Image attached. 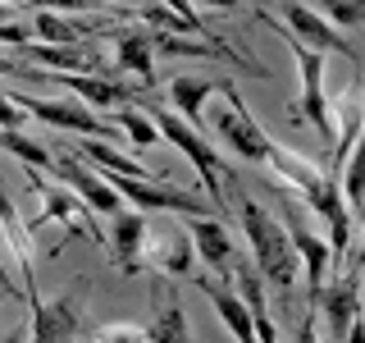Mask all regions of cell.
<instances>
[{
    "mask_svg": "<svg viewBox=\"0 0 365 343\" xmlns=\"http://www.w3.org/2000/svg\"><path fill=\"white\" fill-rule=\"evenodd\" d=\"M265 169L283 183V188H292L315 215H324V224H329L324 243H329V252H334V266H347V252H351V211H347V202H342L338 179L324 174L311 156L292 151V146H283V142H269Z\"/></svg>",
    "mask_w": 365,
    "mask_h": 343,
    "instance_id": "cell-1",
    "label": "cell"
},
{
    "mask_svg": "<svg viewBox=\"0 0 365 343\" xmlns=\"http://www.w3.org/2000/svg\"><path fill=\"white\" fill-rule=\"evenodd\" d=\"M228 183H233V179H228ZM233 202H237L242 234H247V243H251V257H256V274L265 284H274L279 293H292L302 266H297V252L288 243V229H283V220H274L265 206H260L256 197H247L237 183H233Z\"/></svg>",
    "mask_w": 365,
    "mask_h": 343,
    "instance_id": "cell-2",
    "label": "cell"
},
{
    "mask_svg": "<svg viewBox=\"0 0 365 343\" xmlns=\"http://www.w3.org/2000/svg\"><path fill=\"white\" fill-rule=\"evenodd\" d=\"M146 114H151V124L160 129V137H165L174 151H182V160H192V169H197L201 183H205V197L220 206V192H224L228 174L220 169V156H215V146L205 142V137L192 129V124H182L174 110H165V106H146Z\"/></svg>",
    "mask_w": 365,
    "mask_h": 343,
    "instance_id": "cell-3",
    "label": "cell"
},
{
    "mask_svg": "<svg viewBox=\"0 0 365 343\" xmlns=\"http://www.w3.org/2000/svg\"><path fill=\"white\" fill-rule=\"evenodd\" d=\"M28 179H32V188H37V197H41V211L32 215V220H23L28 234H37V229H46V224H64L68 238L83 234L96 247H106V238H101V229H96V220H91V211L83 206V197H73V192H68L64 183H55V179H41L37 169H28Z\"/></svg>",
    "mask_w": 365,
    "mask_h": 343,
    "instance_id": "cell-4",
    "label": "cell"
},
{
    "mask_svg": "<svg viewBox=\"0 0 365 343\" xmlns=\"http://www.w3.org/2000/svg\"><path fill=\"white\" fill-rule=\"evenodd\" d=\"M220 91L228 96V110H220L215 129H220V137L228 142V151L242 156V160H256V165H265V156H269V142H274V137L260 129V119L247 110V101L237 96L233 78H224V87H220Z\"/></svg>",
    "mask_w": 365,
    "mask_h": 343,
    "instance_id": "cell-5",
    "label": "cell"
},
{
    "mask_svg": "<svg viewBox=\"0 0 365 343\" xmlns=\"http://www.w3.org/2000/svg\"><path fill=\"white\" fill-rule=\"evenodd\" d=\"M14 101H19V110L28 114V119H37V124H51V129H60V133H78V137H101V142H110L114 133V124H101L96 119V110H87L83 101H46V96H23V91H14Z\"/></svg>",
    "mask_w": 365,
    "mask_h": 343,
    "instance_id": "cell-6",
    "label": "cell"
},
{
    "mask_svg": "<svg viewBox=\"0 0 365 343\" xmlns=\"http://www.w3.org/2000/svg\"><path fill=\"white\" fill-rule=\"evenodd\" d=\"M361 266H365V252L351 266H342L338 279H324V289L311 297L315 316L329 320V343H342L351 329V320H356V289H361Z\"/></svg>",
    "mask_w": 365,
    "mask_h": 343,
    "instance_id": "cell-7",
    "label": "cell"
},
{
    "mask_svg": "<svg viewBox=\"0 0 365 343\" xmlns=\"http://www.w3.org/2000/svg\"><path fill=\"white\" fill-rule=\"evenodd\" d=\"M46 174H51L55 183H64L73 197H83V206H87L91 215H110V220H114V215L123 211V197L87 165V160H78V156L64 151L60 160H51V169H46Z\"/></svg>",
    "mask_w": 365,
    "mask_h": 343,
    "instance_id": "cell-8",
    "label": "cell"
},
{
    "mask_svg": "<svg viewBox=\"0 0 365 343\" xmlns=\"http://www.w3.org/2000/svg\"><path fill=\"white\" fill-rule=\"evenodd\" d=\"M279 14H283V28H288L302 46H311V51H319V55H324V51H338V55H347V60L356 64V69L365 64V60H361V51H351V41L342 37V32H338L324 14H315L306 0H283Z\"/></svg>",
    "mask_w": 365,
    "mask_h": 343,
    "instance_id": "cell-9",
    "label": "cell"
},
{
    "mask_svg": "<svg viewBox=\"0 0 365 343\" xmlns=\"http://www.w3.org/2000/svg\"><path fill=\"white\" fill-rule=\"evenodd\" d=\"M83 297H87V279L78 289L60 293L55 302L32 307V343H73V334L83 329Z\"/></svg>",
    "mask_w": 365,
    "mask_h": 343,
    "instance_id": "cell-10",
    "label": "cell"
},
{
    "mask_svg": "<svg viewBox=\"0 0 365 343\" xmlns=\"http://www.w3.org/2000/svg\"><path fill=\"white\" fill-rule=\"evenodd\" d=\"M0 243L9 247V257H14V274H19V284H23V302L37 307V302H41V293H37V261H32V234H28V224L19 220V211H14V202L5 197V188H0Z\"/></svg>",
    "mask_w": 365,
    "mask_h": 343,
    "instance_id": "cell-11",
    "label": "cell"
},
{
    "mask_svg": "<svg viewBox=\"0 0 365 343\" xmlns=\"http://www.w3.org/2000/svg\"><path fill=\"white\" fill-rule=\"evenodd\" d=\"M46 83L68 87L73 101H83L87 110H96V106L101 110H123V106H133V87L114 83L106 74H46Z\"/></svg>",
    "mask_w": 365,
    "mask_h": 343,
    "instance_id": "cell-12",
    "label": "cell"
},
{
    "mask_svg": "<svg viewBox=\"0 0 365 343\" xmlns=\"http://www.w3.org/2000/svg\"><path fill=\"white\" fill-rule=\"evenodd\" d=\"M110 243L106 252L114 257V266L123 274H137L142 270V252H146V238H151V220H146V211H119L110 220Z\"/></svg>",
    "mask_w": 365,
    "mask_h": 343,
    "instance_id": "cell-13",
    "label": "cell"
},
{
    "mask_svg": "<svg viewBox=\"0 0 365 343\" xmlns=\"http://www.w3.org/2000/svg\"><path fill=\"white\" fill-rule=\"evenodd\" d=\"M283 229H288V243L297 252V266H302L306 274V289H311V297L324 289V279H329V270H334V252H329V243L319 234H311L306 224H297V220H283Z\"/></svg>",
    "mask_w": 365,
    "mask_h": 343,
    "instance_id": "cell-14",
    "label": "cell"
},
{
    "mask_svg": "<svg viewBox=\"0 0 365 343\" xmlns=\"http://www.w3.org/2000/svg\"><path fill=\"white\" fill-rule=\"evenodd\" d=\"M197 289L210 297L215 316L224 320V329H228L237 343H260V339H256V320H251L247 302L233 293V284H228V279H197Z\"/></svg>",
    "mask_w": 365,
    "mask_h": 343,
    "instance_id": "cell-15",
    "label": "cell"
},
{
    "mask_svg": "<svg viewBox=\"0 0 365 343\" xmlns=\"http://www.w3.org/2000/svg\"><path fill=\"white\" fill-rule=\"evenodd\" d=\"M220 87H224V78H197V74H178V78L165 83L174 114L187 119L197 133H201V119H205V101H210V91H220Z\"/></svg>",
    "mask_w": 365,
    "mask_h": 343,
    "instance_id": "cell-16",
    "label": "cell"
},
{
    "mask_svg": "<svg viewBox=\"0 0 365 343\" xmlns=\"http://www.w3.org/2000/svg\"><path fill=\"white\" fill-rule=\"evenodd\" d=\"M192 238V252H197V261L205 270H228V261H233V238H228L224 220H210V215H201V220H182Z\"/></svg>",
    "mask_w": 365,
    "mask_h": 343,
    "instance_id": "cell-17",
    "label": "cell"
},
{
    "mask_svg": "<svg viewBox=\"0 0 365 343\" xmlns=\"http://www.w3.org/2000/svg\"><path fill=\"white\" fill-rule=\"evenodd\" d=\"M23 55L32 60V69L41 74H101V55L96 51H78V46H19Z\"/></svg>",
    "mask_w": 365,
    "mask_h": 343,
    "instance_id": "cell-18",
    "label": "cell"
},
{
    "mask_svg": "<svg viewBox=\"0 0 365 343\" xmlns=\"http://www.w3.org/2000/svg\"><path fill=\"white\" fill-rule=\"evenodd\" d=\"M78 151H83V160H91V169H96V174H114V179H160L155 169H146L142 160H133V156H123L119 146H110V142H101V137H83V142H78Z\"/></svg>",
    "mask_w": 365,
    "mask_h": 343,
    "instance_id": "cell-19",
    "label": "cell"
},
{
    "mask_svg": "<svg viewBox=\"0 0 365 343\" xmlns=\"http://www.w3.org/2000/svg\"><path fill=\"white\" fill-rule=\"evenodd\" d=\"M114 64L123 69V74H137L146 87L155 83V51H151V32H142V28H123V32H114Z\"/></svg>",
    "mask_w": 365,
    "mask_h": 343,
    "instance_id": "cell-20",
    "label": "cell"
},
{
    "mask_svg": "<svg viewBox=\"0 0 365 343\" xmlns=\"http://www.w3.org/2000/svg\"><path fill=\"white\" fill-rule=\"evenodd\" d=\"M155 234V229H151ZM160 238V247L155 252H146L142 261H151L155 270H165V274H174V279H187L192 274V261H197V252H192V238H187V229H165V234H155Z\"/></svg>",
    "mask_w": 365,
    "mask_h": 343,
    "instance_id": "cell-21",
    "label": "cell"
},
{
    "mask_svg": "<svg viewBox=\"0 0 365 343\" xmlns=\"http://www.w3.org/2000/svg\"><path fill=\"white\" fill-rule=\"evenodd\" d=\"M146 343H192V325H187L182 302H174V297H169V302L160 307L155 320L146 325Z\"/></svg>",
    "mask_w": 365,
    "mask_h": 343,
    "instance_id": "cell-22",
    "label": "cell"
},
{
    "mask_svg": "<svg viewBox=\"0 0 365 343\" xmlns=\"http://www.w3.org/2000/svg\"><path fill=\"white\" fill-rule=\"evenodd\" d=\"M338 188H342V202H347V211H356V206L365 202V129H361L356 142H351L347 160H342V179H338Z\"/></svg>",
    "mask_w": 365,
    "mask_h": 343,
    "instance_id": "cell-23",
    "label": "cell"
},
{
    "mask_svg": "<svg viewBox=\"0 0 365 343\" xmlns=\"http://www.w3.org/2000/svg\"><path fill=\"white\" fill-rule=\"evenodd\" d=\"M0 151L5 156H14L23 169H37V174H46V169H51V151H46V146L37 142V137H28V133H0Z\"/></svg>",
    "mask_w": 365,
    "mask_h": 343,
    "instance_id": "cell-24",
    "label": "cell"
},
{
    "mask_svg": "<svg viewBox=\"0 0 365 343\" xmlns=\"http://www.w3.org/2000/svg\"><path fill=\"white\" fill-rule=\"evenodd\" d=\"M114 129H123V133H128L137 146H155V142H160V129L151 124V114H146V110H137V106L114 110Z\"/></svg>",
    "mask_w": 365,
    "mask_h": 343,
    "instance_id": "cell-25",
    "label": "cell"
},
{
    "mask_svg": "<svg viewBox=\"0 0 365 343\" xmlns=\"http://www.w3.org/2000/svg\"><path fill=\"white\" fill-rule=\"evenodd\" d=\"M32 37H41L37 46H73L83 32L73 28V23H64L60 14H46V9H37V23H32Z\"/></svg>",
    "mask_w": 365,
    "mask_h": 343,
    "instance_id": "cell-26",
    "label": "cell"
},
{
    "mask_svg": "<svg viewBox=\"0 0 365 343\" xmlns=\"http://www.w3.org/2000/svg\"><path fill=\"white\" fill-rule=\"evenodd\" d=\"M315 5L324 9V19L334 28H356V23H365V0H315Z\"/></svg>",
    "mask_w": 365,
    "mask_h": 343,
    "instance_id": "cell-27",
    "label": "cell"
},
{
    "mask_svg": "<svg viewBox=\"0 0 365 343\" xmlns=\"http://www.w3.org/2000/svg\"><path fill=\"white\" fill-rule=\"evenodd\" d=\"M91 343H146V329L133 325V320H110L91 334Z\"/></svg>",
    "mask_w": 365,
    "mask_h": 343,
    "instance_id": "cell-28",
    "label": "cell"
},
{
    "mask_svg": "<svg viewBox=\"0 0 365 343\" xmlns=\"http://www.w3.org/2000/svg\"><path fill=\"white\" fill-rule=\"evenodd\" d=\"M23 124H28V114L19 110L14 91H0V133H19Z\"/></svg>",
    "mask_w": 365,
    "mask_h": 343,
    "instance_id": "cell-29",
    "label": "cell"
},
{
    "mask_svg": "<svg viewBox=\"0 0 365 343\" xmlns=\"http://www.w3.org/2000/svg\"><path fill=\"white\" fill-rule=\"evenodd\" d=\"M32 9H46V14H55V9H68V14H91L96 9V0H28Z\"/></svg>",
    "mask_w": 365,
    "mask_h": 343,
    "instance_id": "cell-30",
    "label": "cell"
},
{
    "mask_svg": "<svg viewBox=\"0 0 365 343\" xmlns=\"http://www.w3.org/2000/svg\"><path fill=\"white\" fill-rule=\"evenodd\" d=\"M0 78H28V83H46V74H41V69L19 64V60H9V55H0Z\"/></svg>",
    "mask_w": 365,
    "mask_h": 343,
    "instance_id": "cell-31",
    "label": "cell"
},
{
    "mask_svg": "<svg viewBox=\"0 0 365 343\" xmlns=\"http://www.w3.org/2000/svg\"><path fill=\"white\" fill-rule=\"evenodd\" d=\"M288 343H324V339H319V316H315V307H306L302 325H297V334H292Z\"/></svg>",
    "mask_w": 365,
    "mask_h": 343,
    "instance_id": "cell-32",
    "label": "cell"
},
{
    "mask_svg": "<svg viewBox=\"0 0 365 343\" xmlns=\"http://www.w3.org/2000/svg\"><path fill=\"white\" fill-rule=\"evenodd\" d=\"M32 28L28 23H0V46H28Z\"/></svg>",
    "mask_w": 365,
    "mask_h": 343,
    "instance_id": "cell-33",
    "label": "cell"
},
{
    "mask_svg": "<svg viewBox=\"0 0 365 343\" xmlns=\"http://www.w3.org/2000/svg\"><path fill=\"white\" fill-rule=\"evenodd\" d=\"M160 5H165L169 14H182V19H187V14H197V5H192V0H160Z\"/></svg>",
    "mask_w": 365,
    "mask_h": 343,
    "instance_id": "cell-34",
    "label": "cell"
},
{
    "mask_svg": "<svg viewBox=\"0 0 365 343\" xmlns=\"http://www.w3.org/2000/svg\"><path fill=\"white\" fill-rule=\"evenodd\" d=\"M0 293H9V297H23V289L14 279H9V270H5V261H0Z\"/></svg>",
    "mask_w": 365,
    "mask_h": 343,
    "instance_id": "cell-35",
    "label": "cell"
},
{
    "mask_svg": "<svg viewBox=\"0 0 365 343\" xmlns=\"http://www.w3.org/2000/svg\"><path fill=\"white\" fill-rule=\"evenodd\" d=\"M342 343H365V320H351V329H347Z\"/></svg>",
    "mask_w": 365,
    "mask_h": 343,
    "instance_id": "cell-36",
    "label": "cell"
},
{
    "mask_svg": "<svg viewBox=\"0 0 365 343\" xmlns=\"http://www.w3.org/2000/svg\"><path fill=\"white\" fill-rule=\"evenodd\" d=\"M192 5H210V9H237L242 0H192Z\"/></svg>",
    "mask_w": 365,
    "mask_h": 343,
    "instance_id": "cell-37",
    "label": "cell"
},
{
    "mask_svg": "<svg viewBox=\"0 0 365 343\" xmlns=\"http://www.w3.org/2000/svg\"><path fill=\"white\" fill-rule=\"evenodd\" d=\"M0 23H19V19H14V9H9L5 0H0Z\"/></svg>",
    "mask_w": 365,
    "mask_h": 343,
    "instance_id": "cell-38",
    "label": "cell"
},
{
    "mask_svg": "<svg viewBox=\"0 0 365 343\" xmlns=\"http://www.w3.org/2000/svg\"><path fill=\"white\" fill-rule=\"evenodd\" d=\"M0 343H23V334H5V339H0Z\"/></svg>",
    "mask_w": 365,
    "mask_h": 343,
    "instance_id": "cell-39",
    "label": "cell"
},
{
    "mask_svg": "<svg viewBox=\"0 0 365 343\" xmlns=\"http://www.w3.org/2000/svg\"><path fill=\"white\" fill-rule=\"evenodd\" d=\"M110 5H142V0H110Z\"/></svg>",
    "mask_w": 365,
    "mask_h": 343,
    "instance_id": "cell-40",
    "label": "cell"
},
{
    "mask_svg": "<svg viewBox=\"0 0 365 343\" xmlns=\"http://www.w3.org/2000/svg\"><path fill=\"white\" fill-rule=\"evenodd\" d=\"M356 215H361V224H365V202H361V206H356Z\"/></svg>",
    "mask_w": 365,
    "mask_h": 343,
    "instance_id": "cell-41",
    "label": "cell"
}]
</instances>
